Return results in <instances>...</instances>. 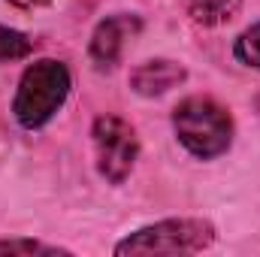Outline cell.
Instances as JSON below:
<instances>
[{"label": "cell", "mask_w": 260, "mask_h": 257, "mask_svg": "<svg viewBox=\"0 0 260 257\" xmlns=\"http://www.w3.org/2000/svg\"><path fill=\"white\" fill-rule=\"evenodd\" d=\"M173 133L191 157L215 160L230 151L236 124L224 103L209 94H191L173 109Z\"/></svg>", "instance_id": "obj_1"}, {"label": "cell", "mask_w": 260, "mask_h": 257, "mask_svg": "<svg viewBox=\"0 0 260 257\" xmlns=\"http://www.w3.org/2000/svg\"><path fill=\"white\" fill-rule=\"evenodd\" d=\"M73 91V73L58 58H37L24 67L15 97H12V118L24 130L46 127L61 109Z\"/></svg>", "instance_id": "obj_2"}, {"label": "cell", "mask_w": 260, "mask_h": 257, "mask_svg": "<svg viewBox=\"0 0 260 257\" xmlns=\"http://www.w3.org/2000/svg\"><path fill=\"white\" fill-rule=\"evenodd\" d=\"M218 239V227L209 218L182 215V218H164L154 224H145L127 233L121 242H115V257L130 254H200L212 248Z\"/></svg>", "instance_id": "obj_3"}, {"label": "cell", "mask_w": 260, "mask_h": 257, "mask_svg": "<svg viewBox=\"0 0 260 257\" xmlns=\"http://www.w3.org/2000/svg\"><path fill=\"white\" fill-rule=\"evenodd\" d=\"M91 145L97 173L109 185H124L139 160V136L136 127L121 115H97L91 124Z\"/></svg>", "instance_id": "obj_4"}, {"label": "cell", "mask_w": 260, "mask_h": 257, "mask_svg": "<svg viewBox=\"0 0 260 257\" xmlns=\"http://www.w3.org/2000/svg\"><path fill=\"white\" fill-rule=\"evenodd\" d=\"M139 30H142V18L136 12H115V15H106L103 21H97L91 43H88L91 64L100 73L115 70L127 49V40H133Z\"/></svg>", "instance_id": "obj_5"}, {"label": "cell", "mask_w": 260, "mask_h": 257, "mask_svg": "<svg viewBox=\"0 0 260 257\" xmlns=\"http://www.w3.org/2000/svg\"><path fill=\"white\" fill-rule=\"evenodd\" d=\"M130 91L139 94V97H164L170 94L173 88L185 85L188 82V70L182 61H173V58H148L142 64H136L130 70Z\"/></svg>", "instance_id": "obj_6"}, {"label": "cell", "mask_w": 260, "mask_h": 257, "mask_svg": "<svg viewBox=\"0 0 260 257\" xmlns=\"http://www.w3.org/2000/svg\"><path fill=\"white\" fill-rule=\"evenodd\" d=\"M185 12L200 27H221L242 12V0H185Z\"/></svg>", "instance_id": "obj_7"}, {"label": "cell", "mask_w": 260, "mask_h": 257, "mask_svg": "<svg viewBox=\"0 0 260 257\" xmlns=\"http://www.w3.org/2000/svg\"><path fill=\"white\" fill-rule=\"evenodd\" d=\"M34 55V40L15 27L0 24V64H12V61H24Z\"/></svg>", "instance_id": "obj_8"}, {"label": "cell", "mask_w": 260, "mask_h": 257, "mask_svg": "<svg viewBox=\"0 0 260 257\" xmlns=\"http://www.w3.org/2000/svg\"><path fill=\"white\" fill-rule=\"evenodd\" d=\"M233 58H236L239 64H245L248 70H257L260 73V21L251 24V27H245V30L236 37V43H233Z\"/></svg>", "instance_id": "obj_9"}, {"label": "cell", "mask_w": 260, "mask_h": 257, "mask_svg": "<svg viewBox=\"0 0 260 257\" xmlns=\"http://www.w3.org/2000/svg\"><path fill=\"white\" fill-rule=\"evenodd\" d=\"M0 254H43V257H58V254H73L64 245H49V242H40V239H0Z\"/></svg>", "instance_id": "obj_10"}, {"label": "cell", "mask_w": 260, "mask_h": 257, "mask_svg": "<svg viewBox=\"0 0 260 257\" xmlns=\"http://www.w3.org/2000/svg\"><path fill=\"white\" fill-rule=\"evenodd\" d=\"M9 6H15V9H43V6H52L55 0H6Z\"/></svg>", "instance_id": "obj_11"}]
</instances>
